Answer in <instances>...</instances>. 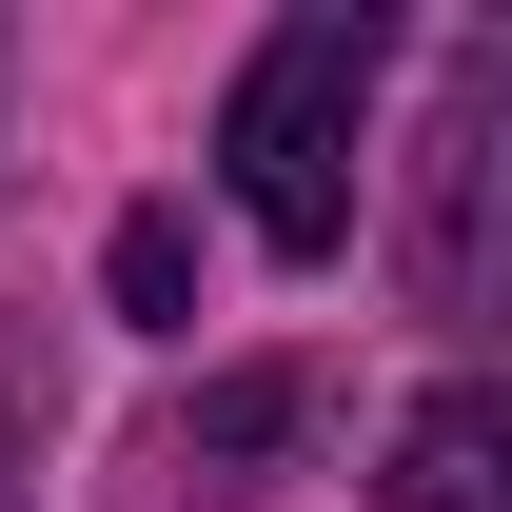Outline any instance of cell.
<instances>
[{"label":"cell","mask_w":512,"mask_h":512,"mask_svg":"<svg viewBox=\"0 0 512 512\" xmlns=\"http://www.w3.org/2000/svg\"><path fill=\"white\" fill-rule=\"evenodd\" d=\"M375 60H394L375 0H296V20L237 60V99H217V178H237V217H256L276 256H335V237H355V119H375Z\"/></svg>","instance_id":"obj_1"},{"label":"cell","mask_w":512,"mask_h":512,"mask_svg":"<svg viewBox=\"0 0 512 512\" xmlns=\"http://www.w3.org/2000/svg\"><path fill=\"white\" fill-rule=\"evenodd\" d=\"M119 316H138V335H197V217H178V197L119 217Z\"/></svg>","instance_id":"obj_5"},{"label":"cell","mask_w":512,"mask_h":512,"mask_svg":"<svg viewBox=\"0 0 512 512\" xmlns=\"http://www.w3.org/2000/svg\"><path fill=\"white\" fill-rule=\"evenodd\" d=\"M375 493H394V512H512V375L414 394V414H394V453H375Z\"/></svg>","instance_id":"obj_3"},{"label":"cell","mask_w":512,"mask_h":512,"mask_svg":"<svg viewBox=\"0 0 512 512\" xmlns=\"http://www.w3.org/2000/svg\"><path fill=\"white\" fill-rule=\"evenodd\" d=\"M296 414H316V394H296V375H276V355H256V375H217V394H197V414H178V473H256V453L296 434Z\"/></svg>","instance_id":"obj_4"},{"label":"cell","mask_w":512,"mask_h":512,"mask_svg":"<svg viewBox=\"0 0 512 512\" xmlns=\"http://www.w3.org/2000/svg\"><path fill=\"white\" fill-rule=\"evenodd\" d=\"M394 276H414V316L512 335V20H473V40L434 60L414 197H394Z\"/></svg>","instance_id":"obj_2"}]
</instances>
